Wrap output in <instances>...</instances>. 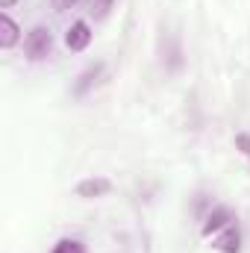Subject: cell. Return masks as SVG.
<instances>
[{
    "label": "cell",
    "instance_id": "1",
    "mask_svg": "<svg viewBox=\"0 0 250 253\" xmlns=\"http://www.w3.org/2000/svg\"><path fill=\"white\" fill-rule=\"evenodd\" d=\"M53 53V33L47 27H33L27 36H24V56L30 62H42Z\"/></svg>",
    "mask_w": 250,
    "mask_h": 253
},
{
    "label": "cell",
    "instance_id": "2",
    "mask_svg": "<svg viewBox=\"0 0 250 253\" xmlns=\"http://www.w3.org/2000/svg\"><path fill=\"white\" fill-rule=\"evenodd\" d=\"M230 224H236L233 209H227V206H212V212H209L206 221H203V236H218V233L227 230Z\"/></svg>",
    "mask_w": 250,
    "mask_h": 253
},
{
    "label": "cell",
    "instance_id": "3",
    "mask_svg": "<svg viewBox=\"0 0 250 253\" xmlns=\"http://www.w3.org/2000/svg\"><path fill=\"white\" fill-rule=\"evenodd\" d=\"M65 44H68V50L83 53V50L91 44V27H88L85 21H74V24L68 27V33H65Z\"/></svg>",
    "mask_w": 250,
    "mask_h": 253
},
{
    "label": "cell",
    "instance_id": "4",
    "mask_svg": "<svg viewBox=\"0 0 250 253\" xmlns=\"http://www.w3.org/2000/svg\"><path fill=\"white\" fill-rule=\"evenodd\" d=\"M212 248L221 253H239L242 251V233H239V224H230L227 230H221L212 242Z\"/></svg>",
    "mask_w": 250,
    "mask_h": 253
},
{
    "label": "cell",
    "instance_id": "5",
    "mask_svg": "<svg viewBox=\"0 0 250 253\" xmlns=\"http://www.w3.org/2000/svg\"><path fill=\"white\" fill-rule=\"evenodd\" d=\"M103 71H106V65H103V62L85 68V71L80 74V80L74 83V97H85V94H88V88H91V85H97V80L103 77Z\"/></svg>",
    "mask_w": 250,
    "mask_h": 253
},
{
    "label": "cell",
    "instance_id": "6",
    "mask_svg": "<svg viewBox=\"0 0 250 253\" xmlns=\"http://www.w3.org/2000/svg\"><path fill=\"white\" fill-rule=\"evenodd\" d=\"M18 39H21V27L12 21L9 12H0V47L3 50H12L18 44Z\"/></svg>",
    "mask_w": 250,
    "mask_h": 253
},
{
    "label": "cell",
    "instance_id": "7",
    "mask_svg": "<svg viewBox=\"0 0 250 253\" xmlns=\"http://www.w3.org/2000/svg\"><path fill=\"white\" fill-rule=\"evenodd\" d=\"M162 62H165L168 71L183 68V47H180V42L174 36H165V42H162Z\"/></svg>",
    "mask_w": 250,
    "mask_h": 253
},
{
    "label": "cell",
    "instance_id": "8",
    "mask_svg": "<svg viewBox=\"0 0 250 253\" xmlns=\"http://www.w3.org/2000/svg\"><path fill=\"white\" fill-rule=\"evenodd\" d=\"M112 189V183L106 180V177H91V180H83V183H77V197H85V200H91V197H103L106 191Z\"/></svg>",
    "mask_w": 250,
    "mask_h": 253
},
{
    "label": "cell",
    "instance_id": "9",
    "mask_svg": "<svg viewBox=\"0 0 250 253\" xmlns=\"http://www.w3.org/2000/svg\"><path fill=\"white\" fill-rule=\"evenodd\" d=\"M53 253H85V245L80 239H59Z\"/></svg>",
    "mask_w": 250,
    "mask_h": 253
},
{
    "label": "cell",
    "instance_id": "10",
    "mask_svg": "<svg viewBox=\"0 0 250 253\" xmlns=\"http://www.w3.org/2000/svg\"><path fill=\"white\" fill-rule=\"evenodd\" d=\"M112 3H115V0H91V15H94V18H106L109 9H112Z\"/></svg>",
    "mask_w": 250,
    "mask_h": 253
},
{
    "label": "cell",
    "instance_id": "11",
    "mask_svg": "<svg viewBox=\"0 0 250 253\" xmlns=\"http://www.w3.org/2000/svg\"><path fill=\"white\" fill-rule=\"evenodd\" d=\"M236 147L250 159V132H239V135H236Z\"/></svg>",
    "mask_w": 250,
    "mask_h": 253
},
{
    "label": "cell",
    "instance_id": "12",
    "mask_svg": "<svg viewBox=\"0 0 250 253\" xmlns=\"http://www.w3.org/2000/svg\"><path fill=\"white\" fill-rule=\"evenodd\" d=\"M50 3H53V9H56V12H68V9H74L80 0H50Z\"/></svg>",
    "mask_w": 250,
    "mask_h": 253
},
{
    "label": "cell",
    "instance_id": "13",
    "mask_svg": "<svg viewBox=\"0 0 250 253\" xmlns=\"http://www.w3.org/2000/svg\"><path fill=\"white\" fill-rule=\"evenodd\" d=\"M15 6V0H0V9H12Z\"/></svg>",
    "mask_w": 250,
    "mask_h": 253
}]
</instances>
